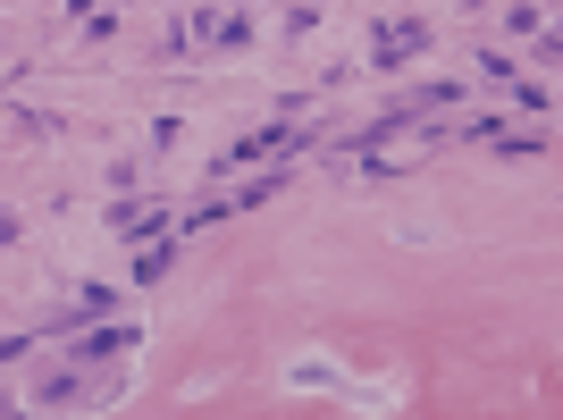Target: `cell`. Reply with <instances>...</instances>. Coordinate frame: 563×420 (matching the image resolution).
<instances>
[{
	"instance_id": "6da1fadb",
	"label": "cell",
	"mask_w": 563,
	"mask_h": 420,
	"mask_svg": "<svg viewBox=\"0 0 563 420\" xmlns=\"http://www.w3.org/2000/svg\"><path fill=\"white\" fill-rule=\"evenodd\" d=\"M429 51V18H378V34H371V68H412Z\"/></svg>"
},
{
	"instance_id": "7a4b0ae2",
	"label": "cell",
	"mask_w": 563,
	"mask_h": 420,
	"mask_svg": "<svg viewBox=\"0 0 563 420\" xmlns=\"http://www.w3.org/2000/svg\"><path fill=\"white\" fill-rule=\"evenodd\" d=\"M303 126H286V118H269V126H253V135H244V143H235V152H228V161H211V168H253V161H269V152H278V161H286V152H303Z\"/></svg>"
},
{
	"instance_id": "3957f363",
	"label": "cell",
	"mask_w": 563,
	"mask_h": 420,
	"mask_svg": "<svg viewBox=\"0 0 563 420\" xmlns=\"http://www.w3.org/2000/svg\"><path fill=\"white\" fill-rule=\"evenodd\" d=\"M110 228L135 235V244H152V235H177V219H168L161 202H110Z\"/></svg>"
},
{
	"instance_id": "277c9868",
	"label": "cell",
	"mask_w": 563,
	"mask_h": 420,
	"mask_svg": "<svg viewBox=\"0 0 563 420\" xmlns=\"http://www.w3.org/2000/svg\"><path fill=\"white\" fill-rule=\"evenodd\" d=\"M135 336H143V328H126V320H101L93 336H76V371H85V362H110V353H126Z\"/></svg>"
},
{
	"instance_id": "5b68a950",
	"label": "cell",
	"mask_w": 563,
	"mask_h": 420,
	"mask_svg": "<svg viewBox=\"0 0 563 420\" xmlns=\"http://www.w3.org/2000/svg\"><path fill=\"white\" fill-rule=\"evenodd\" d=\"M168 261H177V244H168V235H152V244L135 253V286H161V278H168Z\"/></svg>"
},
{
	"instance_id": "8992f818",
	"label": "cell",
	"mask_w": 563,
	"mask_h": 420,
	"mask_svg": "<svg viewBox=\"0 0 563 420\" xmlns=\"http://www.w3.org/2000/svg\"><path fill=\"white\" fill-rule=\"evenodd\" d=\"M278 186H286V168H269V177H253V186L235 194V210H253V202H278Z\"/></svg>"
},
{
	"instance_id": "52a82bcc",
	"label": "cell",
	"mask_w": 563,
	"mask_h": 420,
	"mask_svg": "<svg viewBox=\"0 0 563 420\" xmlns=\"http://www.w3.org/2000/svg\"><path fill=\"white\" fill-rule=\"evenodd\" d=\"M68 396H76V362H68V371H51L43 387H34V404H68Z\"/></svg>"
},
{
	"instance_id": "ba28073f",
	"label": "cell",
	"mask_w": 563,
	"mask_h": 420,
	"mask_svg": "<svg viewBox=\"0 0 563 420\" xmlns=\"http://www.w3.org/2000/svg\"><path fill=\"white\" fill-rule=\"evenodd\" d=\"M101 311H110V286H76V311H68V320H101Z\"/></svg>"
},
{
	"instance_id": "9c48e42d",
	"label": "cell",
	"mask_w": 563,
	"mask_h": 420,
	"mask_svg": "<svg viewBox=\"0 0 563 420\" xmlns=\"http://www.w3.org/2000/svg\"><path fill=\"white\" fill-rule=\"evenodd\" d=\"M496 152H514V161H539L547 135H514V126H505V135H496Z\"/></svg>"
},
{
	"instance_id": "30bf717a",
	"label": "cell",
	"mask_w": 563,
	"mask_h": 420,
	"mask_svg": "<svg viewBox=\"0 0 563 420\" xmlns=\"http://www.w3.org/2000/svg\"><path fill=\"white\" fill-rule=\"evenodd\" d=\"M25 345H34V336H0V371H9V362H25Z\"/></svg>"
},
{
	"instance_id": "8fae6325",
	"label": "cell",
	"mask_w": 563,
	"mask_h": 420,
	"mask_svg": "<svg viewBox=\"0 0 563 420\" xmlns=\"http://www.w3.org/2000/svg\"><path fill=\"white\" fill-rule=\"evenodd\" d=\"M0 412H9V396H0Z\"/></svg>"
}]
</instances>
